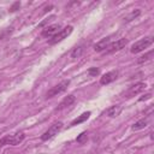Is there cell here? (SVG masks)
<instances>
[{"label": "cell", "instance_id": "obj_1", "mask_svg": "<svg viewBox=\"0 0 154 154\" xmlns=\"http://www.w3.org/2000/svg\"><path fill=\"white\" fill-rule=\"evenodd\" d=\"M25 138V135L23 131H18L16 134H12V135H8V136H5L0 140V147L2 146H6V144H10V146H17L19 143H22Z\"/></svg>", "mask_w": 154, "mask_h": 154}, {"label": "cell", "instance_id": "obj_2", "mask_svg": "<svg viewBox=\"0 0 154 154\" xmlns=\"http://www.w3.org/2000/svg\"><path fill=\"white\" fill-rule=\"evenodd\" d=\"M153 43V37L152 36H148V37H144V38H141L138 41H136L132 46H131V53L136 54V53H140L142 51H144L146 48H148L150 45Z\"/></svg>", "mask_w": 154, "mask_h": 154}, {"label": "cell", "instance_id": "obj_3", "mask_svg": "<svg viewBox=\"0 0 154 154\" xmlns=\"http://www.w3.org/2000/svg\"><path fill=\"white\" fill-rule=\"evenodd\" d=\"M72 30H73V28H72L71 25H69V26H66V28L59 30V31H58V32L49 40V45H55V43L63 41L64 38H66V37L72 32Z\"/></svg>", "mask_w": 154, "mask_h": 154}, {"label": "cell", "instance_id": "obj_4", "mask_svg": "<svg viewBox=\"0 0 154 154\" xmlns=\"http://www.w3.org/2000/svg\"><path fill=\"white\" fill-rule=\"evenodd\" d=\"M69 84H70V81H69V79H67V81H63V82H60L59 84L54 85L53 88H51V89L47 91L46 97H47V99H51V97H53V96H55V95H58V94L65 91V90L67 89Z\"/></svg>", "mask_w": 154, "mask_h": 154}, {"label": "cell", "instance_id": "obj_5", "mask_svg": "<svg viewBox=\"0 0 154 154\" xmlns=\"http://www.w3.org/2000/svg\"><path fill=\"white\" fill-rule=\"evenodd\" d=\"M61 129H63V123H61V122L54 123L46 132H43V135L41 136V140H42V141H48V140H51L52 137H54L55 135H58Z\"/></svg>", "mask_w": 154, "mask_h": 154}, {"label": "cell", "instance_id": "obj_6", "mask_svg": "<svg viewBox=\"0 0 154 154\" xmlns=\"http://www.w3.org/2000/svg\"><path fill=\"white\" fill-rule=\"evenodd\" d=\"M146 87H147V84H146L144 82L135 83V84H132L131 87H129V89L125 91L124 96H125V97H132V96H135V95L142 93V91L146 89Z\"/></svg>", "mask_w": 154, "mask_h": 154}, {"label": "cell", "instance_id": "obj_7", "mask_svg": "<svg viewBox=\"0 0 154 154\" xmlns=\"http://www.w3.org/2000/svg\"><path fill=\"white\" fill-rule=\"evenodd\" d=\"M128 43V40L126 38H119L117 40L116 42H112L108 45V47L106 48V54H111V53H114V52H118L120 49H123Z\"/></svg>", "mask_w": 154, "mask_h": 154}, {"label": "cell", "instance_id": "obj_8", "mask_svg": "<svg viewBox=\"0 0 154 154\" xmlns=\"http://www.w3.org/2000/svg\"><path fill=\"white\" fill-rule=\"evenodd\" d=\"M118 78V71L113 70V71H109L107 73H105L101 78H100V84L102 85H106V84H109L111 82L116 81Z\"/></svg>", "mask_w": 154, "mask_h": 154}, {"label": "cell", "instance_id": "obj_9", "mask_svg": "<svg viewBox=\"0 0 154 154\" xmlns=\"http://www.w3.org/2000/svg\"><path fill=\"white\" fill-rule=\"evenodd\" d=\"M75 100H76V97H75L73 95H67V96H65V97L61 100V102L58 105L57 111H61V109H64V108L71 106V105L75 102Z\"/></svg>", "mask_w": 154, "mask_h": 154}, {"label": "cell", "instance_id": "obj_10", "mask_svg": "<svg viewBox=\"0 0 154 154\" xmlns=\"http://www.w3.org/2000/svg\"><path fill=\"white\" fill-rule=\"evenodd\" d=\"M60 28V25L59 24H52V25H48L46 29H43V31H42V36H48V37H53L59 30Z\"/></svg>", "mask_w": 154, "mask_h": 154}, {"label": "cell", "instance_id": "obj_11", "mask_svg": "<svg viewBox=\"0 0 154 154\" xmlns=\"http://www.w3.org/2000/svg\"><path fill=\"white\" fill-rule=\"evenodd\" d=\"M109 43H111V37L102 38L101 41H99V42L94 46V51H95V52H102V51H106V48L108 47Z\"/></svg>", "mask_w": 154, "mask_h": 154}, {"label": "cell", "instance_id": "obj_12", "mask_svg": "<svg viewBox=\"0 0 154 154\" xmlns=\"http://www.w3.org/2000/svg\"><path fill=\"white\" fill-rule=\"evenodd\" d=\"M122 109H123V107L120 105H114V106H111L109 108H107L105 111V114L108 116V117H117V116L120 114Z\"/></svg>", "mask_w": 154, "mask_h": 154}, {"label": "cell", "instance_id": "obj_13", "mask_svg": "<svg viewBox=\"0 0 154 154\" xmlns=\"http://www.w3.org/2000/svg\"><path fill=\"white\" fill-rule=\"evenodd\" d=\"M148 124H149V119H148V118L140 119V120H137V122L132 125V130H135V131H137V130H142V129L147 128Z\"/></svg>", "mask_w": 154, "mask_h": 154}, {"label": "cell", "instance_id": "obj_14", "mask_svg": "<svg viewBox=\"0 0 154 154\" xmlns=\"http://www.w3.org/2000/svg\"><path fill=\"white\" fill-rule=\"evenodd\" d=\"M89 116H90V112H85V113H83V114H81L79 117H77L76 119H73L72 122H71V126H73V125H78V124H81V123H83V122H85L88 118H89Z\"/></svg>", "mask_w": 154, "mask_h": 154}, {"label": "cell", "instance_id": "obj_15", "mask_svg": "<svg viewBox=\"0 0 154 154\" xmlns=\"http://www.w3.org/2000/svg\"><path fill=\"white\" fill-rule=\"evenodd\" d=\"M83 51H84V46H83V45H81V46H78V47H76V48H73V51L71 52V58H72V59L79 58V57L82 55Z\"/></svg>", "mask_w": 154, "mask_h": 154}, {"label": "cell", "instance_id": "obj_16", "mask_svg": "<svg viewBox=\"0 0 154 154\" xmlns=\"http://www.w3.org/2000/svg\"><path fill=\"white\" fill-rule=\"evenodd\" d=\"M153 53H154L153 51H149L147 54L142 55V57H141V58L137 60V63H138V64H143L144 61H148V60H150V59H152V57H153Z\"/></svg>", "mask_w": 154, "mask_h": 154}, {"label": "cell", "instance_id": "obj_17", "mask_svg": "<svg viewBox=\"0 0 154 154\" xmlns=\"http://www.w3.org/2000/svg\"><path fill=\"white\" fill-rule=\"evenodd\" d=\"M140 14H141V11H140V10H135V11H132V12L126 17V20H128V22H129V20H132V19L137 18Z\"/></svg>", "mask_w": 154, "mask_h": 154}, {"label": "cell", "instance_id": "obj_18", "mask_svg": "<svg viewBox=\"0 0 154 154\" xmlns=\"http://www.w3.org/2000/svg\"><path fill=\"white\" fill-rule=\"evenodd\" d=\"M87 138H88V135H87V132H82L77 138H76V141L78 142V143H84L85 141H87Z\"/></svg>", "mask_w": 154, "mask_h": 154}, {"label": "cell", "instance_id": "obj_19", "mask_svg": "<svg viewBox=\"0 0 154 154\" xmlns=\"http://www.w3.org/2000/svg\"><path fill=\"white\" fill-rule=\"evenodd\" d=\"M89 75L90 76H96V75H99V69H96V67H91V69H89Z\"/></svg>", "mask_w": 154, "mask_h": 154}, {"label": "cell", "instance_id": "obj_20", "mask_svg": "<svg viewBox=\"0 0 154 154\" xmlns=\"http://www.w3.org/2000/svg\"><path fill=\"white\" fill-rule=\"evenodd\" d=\"M19 6H20V4H19V2H14V4H13V6L10 8V11H11V12H14V11H17V8H18Z\"/></svg>", "mask_w": 154, "mask_h": 154}, {"label": "cell", "instance_id": "obj_21", "mask_svg": "<svg viewBox=\"0 0 154 154\" xmlns=\"http://www.w3.org/2000/svg\"><path fill=\"white\" fill-rule=\"evenodd\" d=\"M150 96H152L150 94H146V95H144L143 97H141V99H140V101H143V100H147V99H150Z\"/></svg>", "mask_w": 154, "mask_h": 154}]
</instances>
